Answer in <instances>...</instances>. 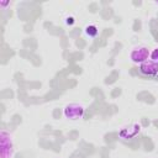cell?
Segmentation results:
<instances>
[{"label":"cell","instance_id":"obj_1","mask_svg":"<svg viewBox=\"0 0 158 158\" xmlns=\"http://www.w3.org/2000/svg\"><path fill=\"white\" fill-rule=\"evenodd\" d=\"M14 152V144H12V138L11 136L1 131L0 133V158H10Z\"/></svg>","mask_w":158,"mask_h":158},{"label":"cell","instance_id":"obj_2","mask_svg":"<svg viewBox=\"0 0 158 158\" xmlns=\"http://www.w3.org/2000/svg\"><path fill=\"white\" fill-rule=\"evenodd\" d=\"M148 57H149V51L147 47H143V46H139V47H136L131 51L130 53V58L133 63L136 64H142L144 63L146 60H148Z\"/></svg>","mask_w":158,"mask_h":158},{"label":"cell","instance_id":"obj_3","mask_svg":"<svg viewBox=\"0 0 158 158\" xmlns=\"http://www.w3.org/2000/svg\"><path fill=\"white\" fill-rule=\"evenodd\" d=\"M84 115V107L79 104H68L64 107V116L69 120L81 118Z\"/></svg>","mask_w":158,"mask_h":158},{"label":"cell","instance_id":"obj_4","mask_svg":"<svg viewBox=\"0 0 158 158\" xmlns=\"http://www.w3.org/2000/svg\"><path fill=\"white\" fill-rule=\"evenodd\" d=\"M139 73L147 77H156L158 74V63L152 62L151 59L139 64Z\"/></svg>","mask_w":158,"mask_h":158},{"label":"cell","instance_id":"obj_5","mask_svg":"<svg viewBox=\"0 0 158 158\" xmlns=\"http://www.w3.org/2000/svg\"><path fill=\"white\" fill-rule=\"evenodd\" d=\"M138 132H139V126H138V125H133V126L130 127V128H123V130L120 132V136H121L122 138L127 139V138H131V137L136 136Z\"/></svg>","mask_w":158,"mask_h":158},{"label":"cell","instance_id":"obj_6","mask_svg":"<svg viewBox=\"0 0 158 158\" xmlns=\"http://www.w3.org/2000/svg\"><path fill=\"white\" fill-rule=\"evenodd\" d=\"M85 33L89 37H96L98 33H99V30H98V27L95 25H89V26L85 27Z\"/></svg>","mask_w":158,"mask_h":158},{"label":"cell","instance_id":"obj_7","mask_svg":"<svg viewBox=\"0 0 158 158\" xmlns=\"http://www.w3.org/2000/svg\"><path fill=\"white\" fill-rule=\"evenodd\" d=\"M149 58L152 62L158 63V48H154L152 52H149Z\"/></svg>","mask_w":158,"mask_h":158},{"label":"cell","instance_id":"obj_8","mask_svg":"<svg viewBox=\"0 0 158 158\" xmlns=\"http://www.w3.org/2000/svg\"><path fill=\"white\" fill-rule=\"evenodd\" d=\"M65 22H67V25H73L74 23V19L70 16V17H67L65 19Z\"/></svg>","mask_w":158,"mask_h":158},{"label":"cell","instance_id":"obj_9","mask_svg":"<svg viewBox=\"0 0 158 158\" xmlns=\"http://www.w3.org/2000/svg\"><path fill=\"white\" fill-rule=\"evenodd\" d=\"M9 4H10L9 1H6V2H1V5H2V6H6V5H9Z\"/></svg>","mask_w":158,"mask_h":158}]
</instances>
